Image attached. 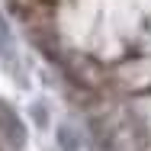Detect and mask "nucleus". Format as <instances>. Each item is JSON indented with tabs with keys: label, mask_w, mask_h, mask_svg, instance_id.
Listing matches in <instances>:
<instances>
[{
	"label": "nucleus",
	"mask_w": 151,
	"mask_h": 151,
	"mask_svg": "<svg viewBox=\"0 0 151 151\" xmlns=\"http://www.w3.org/2000/svg\"><path fill=\"white\" fill-rule=\"evenodd\" d=\"M58 138H61V145H64V151H77V138H71V132H68V129H61Z\"/></svg>",
	"instance_id": "nucleus-2"
},
{
	"label": "nucleus",
	"mask_w": 151,
	"mask_h": 151,
	"mask_svg": "<svg viewBox=\"0 0 151 151\" xmlns=\"http://www.w3.org/2000/svg\"><path fill=\"white\" fill-rule=\"evenodd\" d=\"M0 135L6 138L10 148H16V151L26 145V129H23V122H19V116H16L3 100H0Z\"/></svg>",
	"instance_id": "nucleus-1"
}]
</instances>
